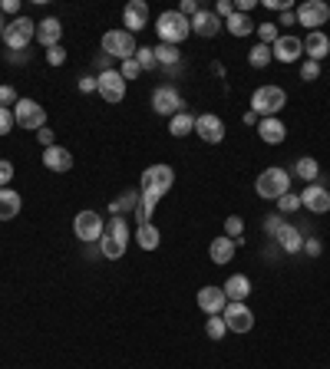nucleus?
<instances>
[{
  "label": "nucleus",
  "instance_id": "1",
  "mask_svg": "<svg viewBox=\"0 0 330 369\" xmlns=\"http://www.w3.org/2000/svg\"><path fill=\"white\" fill-rule=\"evenodd\" d=\"M172 185H175V172H172V165H149V168L142 172V185H139L142 201H139V211H135L139 224H152L155 205L172 192Z\"/></svg>",
  "mask_w": 330,
  "mask_h": 369
},
{
  "label": "nucleus",
  "instance_id": "2",
  "mask_svg": "<svg viewBox=\"0 0 330 369\" xmlns=\"http://www.w3.org/2000/svg\"><path fill=\"white\" fill-rule=\"evenodd\" d=\"M129 237H133V231H129V224H126L122 215L109 218L106 235L99 237V251H103L106 261H119L122 254H126V248H129Z\"/></svg>",
  "mask_w": 330,
  "mask_h": 369
},
{
  "label": "nucleus",
  "instance_id": "3",
  "mask_svg": "<svg viewBox=\"0 0 330 369\" xmlns=\"http://www.w3.org/2000/svg\"><path fill=\"white\" fill-rule=\"evenodd\" d=\"M255 192H258V198H264V201H278L281 195L291 192V172L281 168V165L264 168V172L258 175V181H255Z\"/></svg>",
  "mask_w": 330,
  "mask_h": 369
},
{
  "label": "nucleus",
  "instance_id": "4",
  "mask_svg": "<svg viewBox=\"0 0 330 369\" xmlns=\"http://www.w3.org/2000/svg\"><path fill=\"white\" fill-rule=\"evenodd\" d=\"M155 30H159V43H172L179 46L182 40L192 37V20L182 17L179 10H165L159 20H155Z\"/></svg>",
  "mask_w": 330,
  "mask_h": 369
},
{
  "label": "nucleus",
  "instance_id": "5",
  "mask_svg": "<svg viewBox=\"0 0 330 369\" xmlns=\"http://www.w3.org/2000/svg\"><path fill=\"white\" fill-rule=\"evenodd\" d=\"M287 106V92L281 86H258L251 96V112H258L261 119L278 116Z\"/></svg>",
  "mask_w": 330,
  "mask_h": 369
},
{
  "label": "nucleus",
  "instance_id": "6",
  "mask_svg": "<svg viewBox=\"0 0 330 369\" xmlns=\"http://www.w3.org/2000/svg\"><path fill=\"white\" fill-rule=\"evenodd\" d=\"M30 40H37V23H33L30 17H14V20H7V30H3V43L7 50H27Z\"/></svg>",
  "mask_w": 330,
  "mask_h": 369
},
{
  "label": "nucleus",
  "instance_id": "7",
  "mask_svg": "<svg viewBox=\"0 0 330 369\" xmlns=\"http://www.w3.org/2000/svg\"><path fill=\"white\" fill-rule=\"evenodd\" d=\"M103 53L109 59H133L135 57V37L129 30H109L103 33Z\"/></svg>",
  "mask_w": 330,
  "mask_h": 369
},
{
  "label": "nucleus",
  "instance_id": "8",
  "mask_svg": "<svg viewBox=\"0 0 330 369\" xmlns=\"http://www.w3.org/2000/svg\"><path fill=\"white\" fill-rule=\"evenodd\" d=\"M14 119H17V126L27 129V132H40V129H46V109L40 103H33V99H17Z\"/></svg>",
  "mask_w": 330,
  "mask_h": 369
},
{
  "label": "nucleus",
  "instance_id": "9",
  "mask_svg": "<svg viewBox=\"0 0 330 369\" xmlns=\"http://www.w3.org/2000/svg\"><path fill=\"white\" fill-rule=\"evenodd\" d=\"M73 235L83 241V244H96L99 237L106 235V221L99 218V211H79L73 218Z\"/></svg>",
  "mask_w": 330,
  "mask_h": 369
},
{
  "label": "nucleus",
  "instance_id": "10",
  "mask_svg": "<svg viewBox=\"0 0 330 369\" xmlns=\"http://www.w3.org/2000/svg\"><path fill=\"white\" fill-rule=\"evenodd\" d=\"M182 109H185V99H182V92L175 86H159L155 92H152V112L155 116H179Z\"/></svg>",
  "mask_w": 330,
  "mask_h": 369
},
{
  "label": "nucleus",
  "instance_id": "11",
  "mask_svg": "<svg viewBox=\"0 0 330 369\" xmlns=\"http://www.w3.org/2000/svg\"><path fill=\"white\" fill-rule=\"evenodd\" d=\"M96 92L103 96V103L116 106L126 99V79H122L119 70H106V73L96 76Z\"/></svg>",
  "mask_w": 330,
  "mask_h": 369
},
{
  "label": "nucleus",
  "instance_id": "12",
  "mask_svg": "<svg viewBox=\"0 0 330 369\" xmlns=\"http://www.w3.org/2000/svg\"><path fill=\"white\" fill-rule=\"evenodd\" d=\"M294 14H298L300 27H307V33H314V30H320L330 20V7L324 0H304Z\"/></svg>",
  "mask_w": 330,
  "mask_h": 369
},
{
  "label": "nucleus",
  "instance_id": "13",
  "mask_svg": "<svg viewBox=\"0 0 330 369\" xmlns=\"http://www.w3.org/2000/svg\"><path fill=\"white\" fill-rule=\"evenodd\" d=\"M195 135L208 146H218V142H225V122L215 112H202V116H195Z\"/></svg>",
  "mask_w": 330,
  "mask_h": 369
},
{
  "label": "nucleus",
  "instance_id": "14",
  "mask_svg": "<svg viewBox=\"0 0 330 369\" xmlns=\"http://www.w3.org/2000/svg\"><path fill=\"white\" fill-rule=\"evenodd\" d=\"M300 208H307L311 215H327L330 211V192L320 181H311L304 192H300Z\"/></svg>",
  "mask_w": 330,
  "mask_h": 369
},
{
  "label": "nucleus",
  "instance_id": "15",
  "mask_svg": "<svg viewBox=\"0 0 330 369\" xmlns=\"http://www.w3.org/2000/svg\"><path fill=\"white\" fill-rule=\"evenodd\" d=\"M195 300H198V310L208 313V317H222V313H225V307H228L225 290H222V287H215V283L202 287Z\"/></svg>",
  "mask_w": 330,
  "mask_h": 369
},
{
  "label": "nucleus",
  "instance_id": "16",
  "mask_svg": "<svg viewBox=\"0 0 330 369\" xmlns=\"http://www.w3.org/2000/svg\"><path fill=\"white\" fill-rule=\"evenodd\" d=\"M222 320H225V326L231 333H248L255 326V313L248 310V303H228Z\"/></svg>",
  "mask_w": 330,
  "mask_h": 369
},
{
  "label": "nucleus",
  "instance_id": "17",
  "mask_svg": "<svg viewBox=\"0 0 330 369\" xmlns=\"http://www.w3.org/2000/svg\"><path fill=\"white\" fill-rule=\"evenodd\" d=\"M271 53L278 63H298L304 57V40L294 37V33H284V37H278V43L271 46Z\"/></svg>",
  "mask_w": 330,
  "mask_h": 369
},
{
  "label": "nucleus",
  "instance_id": "18",
  "mask_svg": "<svg viewBox=\"0 0 330 369\" xmlns=\"http://www.w3.org/2000/svg\"><path fill=\"white\" fill-rule=\"evenodd\" d=\"M122 23L129 33H139V30L149 27V3L146 0H129L126 10H122Z\"/></svg>",
  "mask_w": 330,
  "mask_h": 369
},
{
  "label": "nucleus",
  "instance_id": "19",
  "mask_svg": "<svg viewBox=\"0 0 330 369\" xmlns=\"http://www.w3.org/2000/svg\"><path fill=\"white\" fill-rule=\"evenodd\" d=\"M304 57L314 59V63H324L330 57V37L324 30H314V33L304 37Z\"/></svg>",
  "mask_w": 330,
  "mask_h": 369
},
{
  "label": "nucleus",
  "instance_id": "20",
  "mask_svg": "<svg viewBox=\"0 0 330 369\" xmlns=\"http://www.w3.org/2000/svg\"><path fill=\"white\" fill-rule=\"evenodd\" d=\"M222 27H225V20H218L215 10H198V14L192 17V33H195V37H205V40L218 37Z\"/></svg>",
  "mask_w": 330,
  "mask_h": 369
},
{
  "label": "nucleus",
  "instance_id": "21",
  "mask_svg": "<svg viewBox=\"0 0 330 369\" xmlns=\"http://www.w3.org/2000/svg\"><path fill=\"white\" fill-rule=\"evenodd\" d=\"M43 165L50 168V172H57V175H63V172H70L73 168V152L63 146H50L43 148Z\"/></svg>",
  "mask_w": 330,
  "mask_h": 369
},
{
  "label": "nucleus",
  "instance_id": "22",
  "mask_svg": "<svg viewBox=\"0 0 330 369\" xmlns=\"http://www.w3.org/2000/svg\"><path fill=\"white\" fill-rule=\"evenodd\" d=\"M60 37H63V23L57 17H43L40 23H37V43L40 46H60Z\"/></svg>",
  "mask_w": 330,
  "mask_h": 369
},
{
  "label": "nucleus",
  "instance_id": "23",
  "mask_svg": "<svg viewBox=\"0 0 330 369\" xmlns=\"http://www.w3.org/2000/svg\"><path fill=\"white\" fill-rule=\"evenodd\" d=\"M258 135H261V142H268V146H281L287 139V129L278 116H271V119H261V122H258Z\"/></svg>",
  "mask_w": 330,
  "mask_h": 369
},
{
  "label": "nucleus",
  "instance_id": "24",
  "mask_svg": "<svg viewBox=\"0 0 330 369\" xmlns=\"http://www.w3.org/2000/svg\"><path fill=\"white\" fill-rule=\"evenodd\" d=\"M225 297H228V303H244L248 297H251V281L244 277V274H231L225 281Z\"/></svg>",
  "mask_w": 330,
  "mask_h": 369
},
{
  "label": "nucleus",
  "instance_id": "25",
  "mask_svg": "<svg viewBox=\"0 0 330 369\" xmlns=\"http://www.w3.org/2000/svg\"><path fill=\"white\" fill-rule=\"evenodd\" d=\"M208 257H211V261H215L218 267L231 264V257H235V241H231V237H225V235L215 237V241L208 244Z\"/></svg>",
  "mask_w": 330,
  "mask_h": 369
},
{
  "label": "nucleus",
  "instance_id": "26",
  "mask_svg": "<svg viewBox=\"0 0 330 369\" xmlns=\"http://www.w3.org/2000/svg\"><path fill=\"white\" fill-rule=\"evenodd\" d=\"M23 208V198L14 188H0V221H14Z\"/></svg>",
  "mask_w": 330,
  "mask_h": 369
},
{
  "label": "nucleus",
  "instance_id": "27",
  "mask_svg": "<svg viewBox=\"0 0 330 369\" xmlns=\"http://www.w3.org/2000/svg\"><path fill=\"white\" fill-rule=\"evenodd\" d=\"M274 237H278V244H281V251L284 254H300L304 251V235H300L298 228H291V224H284Z\"/></svg>",
  "mask_w": 330,
  "mask_h": 369
},
{
  "label": "nucleus",
  "instance_id": "28",
  "mask_svg": "<svg viewBox=\"0 0 330 369\" xmlns=\"http://www.w3.org/2000/svg\"><path fill=\"white\" fill-rule=\"evenodd\" d=\"M152 53H155V63L159 66H165V70H175V66H182V50L172 43H159L152 46Z\"/></svg>",
  "mask_w": 330,
  "mask_h": 369
},
{
  "label": "nucleus",
  "instance_id": "29",
  "mask_svg": "<svg viewBox=\"0 0 330 369\" xmlns=\"http://www.w3.org/2000/svg\"><path fill=\"white\" fill-rule=\"evenodd\" d=\"M168 132L175 135V139H185V135H192V132H195V116H192L188 109H182L179 116L168 119Z\"/></svg>",
  "mask_w": 330,
  "mask_h": 369
},
{
  "label": "nucleus",
  "instance_id": "30",
  "mask_svg": "<svg viewBox=\"0 0 330 369\" xmlns=\"http://www.w3.org/2000/svg\"><path fill=\"white\" fill-rule=\"evenodd\" d=\"M159 241H162V235H159L155 224H139V228H135V244H139L142 251H155Z\"/></svg>",
  "mask_w": 330,
  "mask_h": 369
},
{
  "label": "nucleus",
  "instance_id": "31",
  "mask_svg": "<svg viewBox=\"0 0 330 369\" xmlns=\"http://www.w3.org/2000/svg\"><path fill=\"white\" fill-rule=\"evenodd\" d=\"M255 27H258V23H251V20H248V14H238V10L225 20V30L231 33V37H248V33H255Z\"/></svg>",
  "mask_w": 330,
  "mask_h": 369
},
{
  "label": "nucleus",
  "instance_id": "32",
  "mask_svg": "<svg viewBox=\"0 0 330 369\" xmlns=\"http://www.w3.org/2000/svg\"><path fill=\"white\" fill-rule=\"evenodd\" d=\"M291 172H294L300 181H317V175H320V165H317V159L304 155V159H294V168H291Z\"/></svg>",
  "mask_w": 330,
  "mask_h": 369
},
{
  "label": "nucleus",
  "instance_id": "33",
  "mask_svg": "<svg viewBox=\"0 0 330 369\" xmlns=\"http://www.w3.org/2000/svg\"><path fill=\"white\" fill-rule=\"evenodd\" d=\"M225 237H231V241H235V248H238V244H244V221H241L238 215L225 218Z\"/></svg>",
  "mask_w": 330,
  "mask_h": 369
},
{
  "label": "nucleus",
  "instance_id": "34",
  "mask_svg": "<svg viewBox=\"0 0 330 369\" xmlns=\"http://www.w3.org/2000/svg\"><path fill=\"white\" fill-rule=\"evenodd\" d=\"M271 57H274V53H271V46L258 43V46H251V53H248V63H251L255 70H264V66L271 63Z\"/></svg>",
  "mask_w": 330,
  "mask_h": 369
},
{
  "label": "nucleus",
  "instance_id": "35",
  "mask_svg": "<svg viewBox=\"0 0 330 369\" xmlns=\"http://www.w3.org/2000/svg\"><path fill=\"white\" fill-rule=\"evenodd\" d=\"M139 201H142V195L135 192V188H129V192H122L119 198H116V208H119V215H126V211H139Z\"/></svg>",
  "mask_w": 330,
  "mask_h": 369
},
{
  "label": "nucleus",
  "instance_id": "36",
  "mask_svg": "<svg viewBox=\"0 0 330 369\" xmlns=\"http://www.w3.org/2000/svg\"><path fill=\"white\" fill-rule=\"evenodd\" d=\"M298 208H300V195L298 192H287V195L278 198V215H281V218H284V215H294Z\"/></svg>",
  "mask_w": 330,
  "mask_h": 369
},
{
  "label": "nucleus",
  "instance_id": "37",
  "mask_svg": "<svg viewBox=\"0 0 330 369\" xmlns=\"http://www.w3.org/2000/svg\"><path fill=\"white\" fill-rule=\"evenodd\" d=\"M258 37H261V43H264V46H274V43H278V37H281V30H278V23H271V20H268V23H258Z\"/></svg>",
  "mask_w": 330,
  "mask_h": 369
},
{
  "label": "nucleus",
  "instance_id": "38",
  "mask_svg": "<svg viewBox=\"0 0 330 369\" xmlns=\"http://www.w3.org/2000/svg\"><path fill=\"white\" fill-rule=\"evenodd\" d=\"M228 333V326H225V320H222V317H208V323H205V337H208V340H222V337H225Z\"/></svg>",
  "mask_w": 330,
  "mask_h": 369
},
{
  "label": "nucleus",
  "instance_id": "39",
  "mask_svg": "<svg viewBox=\"0 0 330 369\" xmlns=\"http://www.w3.org/2000/svg\"><path fill=\"white\" fill-rule=\"evenodd\" d=\"M135 63L142 66V70H155L159 63H155V53H152V46H139L135 50Z\"/></svg>",
  "mask_w": 330,
  "mask_h": 369
},
{
  "label": "nucleus",
  "instance_id": "40",
  "mask_svg": "<svg viewBox=\"0 0 330 369\" xmlns=\"http://www.w3.org/2000/svg\"><path fill=\"white\" fill-rule=\"evenodd\" d=\"M300 79H304V83H314V79H320V63H314V59H304V63H300Z\"/></svg>",
  "mask_w": 330,
  "mask_h": 369
},
{
  "label": "nucleus",
  "instance_id": "41",
  "mask_svg": "<svg viewBox=\"0 0 330 369\" xmlns=\"http://www.w3.org/2000/svg\"><path fill=\"white\" fill-rule=\"evenodd\" d=\"M14 126H17L14 109H3V106H0V135H10L14 132Z\"/></svg>",
  "mask_w": 330,
  "mask_h": 369
},
{
  "label": "nucleus",
  "instance_id": "42",
  "mask_svg": "<svg viewBox=\"0 0 330 369\" xmlns=\"http://www.w3.org/2000/svg\"><path fill=\"white\" fill-rule=\"evenodd\" d=\"M46 63H50V66H63V63H66V50H63V43L46 50Z\"/></svg>",
  "mask_w": 330,
  "mask_h": 369
},
{
  "label": "nucleus",
  "instance_id": "43",
  "mask_svg": "<svg viewBox=\"0 0 330 369\" xmlns=\"http://www.w3.org/2000/svg\"><path fill=\"white\" fill-rule=\"evenodd\" d=\"M17 99H20V96H17L14 86H0V106H3V109H14Z\"/></svg>",
  "mask_w": 330,
  "mask_h": 369
},
{
  "label": "nucleus",
  "instance_id": "44",
  "mask_svg": "<svg viewBox=\"0 0 330 369\" xmlns=\"http://www.w3.org/2000/svg\"><path fill=\"white\" fill-rule=\"evenodd\" d=\"M10 181H14V162L0 159V188H7Z\"/></svg>",
  "mask_w": 330,
  "mask_h": 369
},
{
  "label": "nucleus",
  "instance_id": "45",
  "mask_svg": "<svg viewBox=\"0 0 330 369\" xmlns=\"http://www.w3.org/2000/svg\"><path fill=\"white\" fill-rule=\"evenodd\" d=\"M122 79H126V83H129V79H135V76L142 73V66H139V63H135V57L133 59H126V63H122Z\"/></svg>",
  "mask_w": 330,
  "mask_h": 369
},
{
  "label": "nucleus",
  "instance_id": "46",
  "mask_svg": "<svg viewBox=\"0 0 330 369\" xmlns=\"http://www.w3.org/2000/svg\"><path fill=\"white\" fill-rule=\"evenodd\" d=\"M281 228H284V218H281V215H268V218H264V231H268L271 237L278 235Z\"/></svg>",
  "mask_w": 330,
  "mask_h": 369
},
{
  "label": "nucleus",
  "instance_id": "47",
  "mask_svg": "<svg viewBox=\"0 0 330 369\" xmlns=\"http://www.w3.org/2000/svg\"><path fill=\"white\" fill-rule=\"evenodd\" d=\"M231 14H235V3H231V0H218V3H215V17H218V20H228Z\"/></svg>",
  "mask_w": 330,
  "mask_h": 369
},
{
  "label": "nucleus",
  "instance_id": "48",
  "mask_svg": "<svg viewBox=\"0 0 330 369\" xmlns=\"http://www.w3.org/2000/svg\"><path fill=\"white\" fill-rule=\"evenodd\" d=\"M320 251H324L320 237H307V241H304V254H307V257H320Z\"/></svg>",
  "mask_w": 330,
  "mask_h": 369
},
{
  "label": "nucleus",
  "instance_id": "49",
  "mask_svg": "<svg viewBox=\"0 0 330 369\" xmlns=\"http://www.w3.org/2000/svg\"><path fill=\"white\" fill-rule=\"evenodd\" d=\"M198 10H202V7H198V0H182V3H179V14L188 17V20H192Z\"/></svg>",
  "mask_w": 330,
  "mask_h": 369
},
{
  "label": "nucleus",
  "instance_id": "50",
  "mask_svg": "<svg viewBox=\"0 0 330 369\" xmlns=\"http://www.w3.org/2000/svg\"><path fill=\"white\" fill-rule=\"evenodd\" d=\"M0 14L7 17H20V0H0Z\"/></svg>",
  "mask_w": 330,
  "mask_h": 369
},
{
  "label": "nucleus",
  "instance_id": "51",
  "mask_svg": "<svg viewBox=\"0 0 330 369\" xmlns=\"http://www.w3.org/2000/svg\"><path fill=\"white\" fill-rule=\"evenodd\" d=\"M76 86H79V92H83V96H86V92H96V76H86V73H83Z\"/></svg>",
  "mask_w": 330,
  "mask_h": 369
},
{
  "label": "nucleus",
  "instance_id": "52",
  "mask_svg": "<svg viewBox=\"0 0 330 369\" xmlns=\"http://www.w3.org/2000/svg\"><path fill=\"white\" fill-rule=\"evenodd\" d=\"M37 139H40V146H43V148L57 146V135L50 132V129H40V132H37Z\"/></svg>",
  "mask_w": 330,
  "mask_h": 369
},
{
  "label": "nucleus",
  "instance_id": "53",
  "mask_svg": "<svg viewBox=\"0 0 330 369\" xmlns=\"http://www.w3.org/2000/svg\"><path fill=\"white\" fill-rule=\"evenodd\" d=\"M294 23H298V14H294V10H284L281 20H278V27H294Z\"/></svg>",
  "mask_w": 330,
  "mask_h": 369
},
{
  "label": "nucleus",
  "instance_id": "54",
  "mask_svg": "<svg viewBox=\"0 0 330 369\" xmlns=\"http://www.w3.org/2000/svg\"><path fill=\"white\" fill-rule=\"evenodd\" d=\"M258 7V0H235V10L238 14H248V10H255Z\"/></svg>",
  "mask_w": 330,
  "mask_h": 369
},
{
  "label": "nucleus",
  "instance_id": "55",
  "mask_svg": "<svg viewBox=\"0 0 330 369\" xmlns=\"http://www.w3.org/2000/svg\"><path fill=\"white\" fill-rule=\"evenodd\" d=\"M96 66H99V73H106V70H113V59L106 57V53H99V57H96Z\"/></svg>",
  "mask_w": 330,
  "mask_h": 369
},
{
  "label": "nucleus",
  "instance_id": "56",
  "mask_svg": "<svg viewBox=\"0 0 330 369\" xmlns=\"http://www.w3.org/2000/svg\"><path fill=\"white\" fill-rule=\"evenodd\" d=\"M241 122H244V126H258V122H261V116H258V112H251V109H248V112H244V116H241Z\"/></svg>",
  "mask_w": 330,
  "mask_h": 369
},
{
  "label": "nucleus",
  "instance_id": "57",
  "mask_svg": "<svg viewBox=\"0 0 330 369\" xmlns=\"http://www.w3.org/2000/svg\"><path fill=\"white\" fill-rule=\"evenodd\" d=\"M10 63H17V66H20V63H27V50H20V53H10Z\"/></svg>",
  "mask_w": 330,
  "mask_h": 369
},
{
  "label": "nucleus",
  "instance_id": "58",
  "mask_svg": "<svg viewBox=\"0 0 330 369\" xmlns=\"http://www.w3.org/2000/svg\"><path fill=\"white\" fill-rule=\"evenodd\" d=\"M3 30H7V17L0 14V40H3Z\"/></svg>",
  "mask_w": 330,
  "mask_h": 369
}]
</instances>
